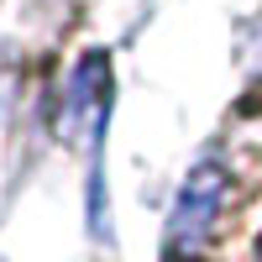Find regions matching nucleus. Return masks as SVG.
Wrapping results in <instances>:
<instances>
[{"mask_svg": "<svg viewBox=\"0 0 262 262\" xmlns=\"http://www.w3.org/2000/svg\"><path fill=\"white\" fill-rule=\"evenodd\" d=\"M221 205H226V173L215 168V163H200V168L189 173L179 205H173V221H168V257L173 262H194V257L205 252Z\"/></svg>", "mask_w": 262, "mask_h": 262, "instance_id": "1", "label": "nucleus"}]
</instances>
